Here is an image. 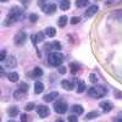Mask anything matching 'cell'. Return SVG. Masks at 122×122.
<instances>
[{
    "mask_svg": "<svg viewBox=\"0 0 122 122\" xmlns=\"http://www.w3.org/2000/svg\"><path fill=\"white\" fill-rule=\"evenodd\" d=\"M22 15V9L21 7H18V6H14L11 7V10H10V12L5 20V25L6 26H11L14 22H16L17 20L21 17Z\"/></svg>",
    "mask_w": 122,
    "mask_h": 122,
    "instance_id": "6da1fadb",
    "label": "cell"
},
{
    "mask_svg": "<svg viewBox=\"0 0 122 122\" xmlns=\"http://www.w3.org/2000/svg\"><path fill=\"white\" fill-rule=\"evenodd\" d=\"M88 93L92 98H95V99H100V98H103L104 95H106V89L104 87H101V86H95V87H92L89 90H88Z\"/></svg>",
    "mask_w": 122,
    "mask_h": 122,
    "instance_id": "7a4b0ae2",
    "label": "cell"
},
{
    "mask_svg": "<svg viewBox=\"0 0 122 122\" xmlns=\"http://www.w3.org/2000/svg\"><path fill=\"white\" fill-rule=\"evenodd\" d=\"M49 64L50 65H53V66H60L61 64H62V61H64V56L61 53H57V51H53V53H50L49 54Z\"/></svg>",
    "mask_w": 122,
    "mask_h": 122,
    "instance_id": "3957f363",
    "label": "cell"
},
{
    "mask_svg": "<svg viewBox=\"0 0 122 122\" xmlns=\"http://www.w3.org/2000/svg\"><path fill=\"white\" fill-rule=\"evenodd\" d=\"M54 109L57 114H65L68 109V106H67L66 103H64V101H57V103L54 104Z\"/></svg>",
    "mask_w": 122,
    "mask_h": 122,
    "instance_id": "277c9868",
    "label": "cell"
},
{
    "mask_svg": "<svg viewBox=\"0 0 122 122\" xmlns=\"http://www.w3.org/2000/svg\"><path fill=\"white\" fill-rule=\"evenodd\" d=\"M26 38H27V36H26L25 32H18V33L15 36V44L18 45V46L23 45L25 42H26Z\"/></svg>",
    "mask_w": 122,
    "mask_h": 122,
    "instance_id": "5b68a950",
    "label": "cell"
},
{
    "mask_svg": "<svg viewBox=\"0 0 122 122\" xmlns=\"http://www.w3.org/2000/svg\"><path fill=\"white\" fill-rule=\"evenodd\" d=\"M37 112H38V115H39L40 117H42V118H44V117L49 116L50 111H49V107H48V106L39 105V106H37Z\"/></svg>",
    "mask_w": 122,
    "mask_h": 122,
    "instance_id": "8992f818",
    "label": "cell"
},
{
    "mask_svg": "<svg viewBox=\"0 0 122 122\" xmlns=\"http://www.w3.org/2000/svg\"><path fill=\"white\" fill-rule=\"evenodd\" d=\"M3 62L6 65V67H9V68H14V67H16V65H17V60H16V57L15 56H7Z\"/></svg>",
    "mask_w": 122,
    "mask_h": 122,
    "instance_id": "52a82bcc",
    "label": "cell"
},
{
    "mask_svg": "<svg viewBox=\"0 0 122 122\" xmlns=\"http://www.w3.org/2000/svg\"><path fill=\"white\" fill-rule=\"evenodd\" d=\"M42 10L45 12V14H49L51 15L54 12H56V4H48V5H43Z\"/></svg>",
    "mask_w": 122,
    "mask_h": 122,
    "instance_id": "ba28073f",
    "label": "cell"
},
{
    "mask_svg": "<svg viewBox=\"0 0 122 122\" xmlns=\"http://www.w3.org/2000/svg\"><path fill=\"white\" fill-rule=\"evenodd\" d=\"M57 97H59L57 92H50V93H48L46 95H44V101H46V103H50V101H54Z\"/></svg>",
    "mask_w": 122,
    "mask_h": 122,
    "instance_id": "9c48e42d",
    "label": "cell"
},
{
    "mask_svg": "<svg viewBox=\"0 0 122 122\" xmlns=\"http://www.w3.org/2000/svg\"><path fill=\"white\" fill-rule=\"evenodd\" d=\"M61 87H62L64 89H66V90H72V89H73V87H75V83L72 82V81L64 79L62 82H61Z\"/></svg>",
    "mask_w": 122,
    "mask_h": 122,
    "instance_id": "30bf717a",
    "label": "cell"
},
{
    "mask_svg": "<svg viewBox=\"0 0 122 122\" xmlns=\"http://www.w3.org/2000/svg\"><path fill=\"white\" fill-rule=\"evenodd\" d=\"M30 39H32L33 44H37V43H40L44 40V34L43 33H38V34H33L30 36Z\"/></svg>",
    "mask_w": 122,
    "mask_h": 122,
    "instance_id": "8fae6325",
    "label": "cell"
},
{
    "mask_svg": "<svg viewBox=\"0 0 122 122\" xmlns=\"http://www.w3.org/2000/svg\"><path fill=\"white\" fill-rule=\"evenodd\" d=\"M98 10H99V7H98L97 5H92V6L87 10L86 16H87V17H92V16H94V15L98 12Z\"/></svg>",
    "mask_w": 122,
    "mask_h": 122,
    "instance_id": "7c38bea8",
    "label": "cell"
},
{
    "mask_svg": "<svg viewBox=\"0 0 122 122\" xmlns=\"http://www.w3.org/2000/svg\"><path fill=\"white\" fill-rule=\"evenodd\" d=\"M99 105H100L101 109L105 111V112H109V111H111V110H112V107H114L112 104H111V103H107V101H101Z\"/></svg>",
    "mask_w": 122,
    "mask_h": 122,
    "instance_id": "4fadbf2b",
    "label": "cell"
},
{
    "mask_svg": "<svg viewBox=\"0 0 122 122\" xmlns=\"http://www.w3.org/2000/svg\"><path fill=\"white\" fill-rule=\"evenodd\" d=\"M43 90H44L43 83L42 82H36V84H34V92H36V94H40Z\"/></svg>",
    "mask_w": 122,
    "mask_h": 122,
    "instance_id": "5bb4252c",
    "label": "cell"
},
{
    "mask_svg": "<svg viewBox=\"0 0 122 122\" xmlns=\"http://www.w3.org/2000/svg\"><path fill=\"white\" fill-rule=\"evenodd\" d=\"M45 49H49V50H51V49H56V50H60L61 49V45L59 42H53L51 44H48L45 45Z\"/></svg>",
    "mask_w": 122,
    "mask_h": 122,
    "instance_id": "9a60e30c",
    "label": "cell"
},
{
    "mask_svg": "<svg viewBox=\"0 0 122 122\" xmlns=\"http://www.w3.org/2000/svg\"><path fill=\"white\" fill-rule=\"evenodd\" d=\"M45 34L48 36V37H55L56 36V29L55 28H53V27H48L46 29H45Z\"/></svg>",
    "mask_w": 122,
    "mask_h": 122,
    "instance_id": "2e32d148",
    "label": "cell"
},
{
    "mask_svg": "<svg viewBox=\"0 0 122 122\" xmlns=\"http://www.w3.org/2000/svg\"><path fill=\"white\" fill-rule=\"evenodd\" d=\"M7 78H9V81H11V82L16 83L17 81H18V75H17V72H10L7 75Z\"/></svg>",
    "mask_w": 122,
    "mask_h": 122,
    "instance_id": "e0dca14e",
    "label": "cell"
},
{
    "mask_svg": "<svg viewBox=\"0 0 122 122\" xmlns=\"http://www.w3.org/2000/svg\"><path fill=\"white\" fill-rule=\"evenodd\" d=\"M72 111L75 114L77 115H82L83 114V106H81V105H73L72 106Z\"/></svg>",
    "mask_w": 122,
    "mask_h": 122,
    "instance_id": "ac0fdd59",
    "label": "cell"
},
{
    "mask_svg": "<svg viewBox=\"0 0 122 122\" xmlns=\"http://www.w3.org/2000/svg\"><path fill=\"white\" fill-rule=\"evenodd\" d=\"M70 1L68 0H62V1L60 3V9L61 10H64V11H66V10H68L70 9Z\"/></svg>",
    "mask_w": 122,
    "mask_h": 122,
    "instance_id": "d6986e66",
    "label": "cell"
},
{
    "mask_svg": "<svg viewBox=\"0 0 122 122\" xmlns=\"http://www.w3.org/2000/svg\"><path fill=\"white\" fill-rule=\"evenodd\" d=\"M78 70H79V66L77 64H75V62H71L70 64V71H71V73L76 75L78 72Z\"/></svg>",
    "mask_w": 122,
    "mask_h": 122,
    "instance_id": "ffe728a7",
    "label": "cell"
},
{
    "mask_svg": "<svg viewBox=\"0 0 122 122\" xmlns=\"http://www.w3.org/2000/svg\"><path fill=\"white\" fill-rule=\"evenodd\" d=\"M84 90H86V82H84V81H78L77 92H78V93H83Z\"/></svg>",
    "mask_w": 122,
    "mask_h": 122,
    "instance_id": "44dd1931",
    "label": "cell"
},
{
    "mask_svg": "<svg viewBox=\"0 0 122 122\" xmlns=\"http://www.w3.org/2000/svg\"><path fill=\"white\" fill-rule=\"evenodd\" d=\"M67 21H68V18H67V16H61L60 18H59V27H65L66 26V23H67Z\"/></svg>",
    "mask_w": 122,
    "mask_h": 122,
    "instance_id": "7402d4cb",
    "label": "cell"
},
{
    "mask_svg": "<svg viewBox=\"0 0 122 122\" xmlns=\"http://www.w3.org/2000/svg\"><path fill=\"white\" fill-rule=\"evenodd\" d=\"M7 114L11 116V117H14V116H16V115L18 114V109H17L16 106H11V107L7 110Z\"/></svg>",
    "mask_w": 122,
    "mask_h": 122,
    "instance_id": "603a6c76",
    "label": "cell"
},
{
    "mask_svg": "<svg viewBox=\"0 0 122 122\" xmlns=\"http://www.w3.org/2000/svg\"><path fill=\"white\" fill-rule=\"evenodd\" d=\"M42 75H43V71H42L40 67H36L33 70V72H32V76H34V77H40Z\"/></svg>",
    "mask_w": 122,
    "mask_h": 122,
    "instance_id": "cb8c5ba5",
    "label": "cell"
},
{
    "mask_svg": "<svg viewBox=\"0 0 122 122\" xmlns=\"http://www.w3.org/2000/svg\"><path fill=\"white\" fill-rule=\"evenodd\" d=\"M88 3H89V0H76V5L78 7H84L88 5Z\"/></svg>",
    "mask_w": 122,
    "mask_h": 122,
    "instance_id": "d4e9b609",
    "label": "cell"
},
{
    "mask_svg": "<svg viewBox=\"0 0 122 122\" xmlns=\"http://www.w3.org/2000/svg\"><path fill=\"white\" fill-rule=\"evenodd\" d=\"M98 116H99V112H97V111H92V112L86 115V120H92V118H95Z\"/></svg>",
    "mask_w": 122,
    "mask_h": 122,
    "instance_id": "484cf974",
    "label": "cell"
},
{
    "mask_svg": "<svg viewBox=\"0 0 122 122\" xmlns=\"http://www.w3.org/2000/svg\"><path fill=\"white\" fill-rule=\"evenodd\" d=\"M25 94H26L25 92H22L21 89H17L15 93H14V97H15L16 99H21L22 97H25Z\"/></svg>",
    "mask_w": 122,
    "mask_h": 122,
    "instance_id": "4316f807",
    "label": "cell"
},
{
    "mask_svg": "<svg viewBox=\"0 0 122 122\" xmlns=\"http://www.w3.org/2000/svg\"><path fill=\"white\" fill-rule=\"evenodd\" d=\"M89 81H90L92 83H97V82H98V78H97L95 73H90V75H89Z\"/></svg>",
    "mask_w": 122,
    "mask_h": 122,
    "instance_id": "83f0119b",
    "label": "cell"
},
{
    "mask_svg": "<svg viewBox=\"0 0 122 122\" xmlns=\"http://www.w3.org/2000/svg\"><path fill=\"white\" fill-rule=\"evenodd\" d=\"M34 107H36V105H34L33 103H28V104L25 106V109H26L27 111H32V110H34Z\"/></svg>",
    "mask_w": 122,
    "mask_h": 122,
    "instance_id": "f1b7e54d",
    "label": "cell"
},
{
    "mask_svg": "<svg viewBox=\"0 0 122 122\" xmlns=\"http://www.w3.org/2000/svg\"><path fill=\"white\" fill-rule=\"evenodd\" d=\"M18 89H21L22 92L27 93V90H28V84H27V83H21V84H20V88H18Z\"/></svg>",
    "mask_w": 122,
    "mask_h": 122,
    "instance_id": "f546056e",
    "label": "cell"
},
{
    "mask_svg": "<svg viewBox=\"0 0 122 122\" xmlns=\"http://www.w3.org/2000/svg\"><path fill=\"white\" fill-rule=\"evenodd\" d=\"M29 21L30 22H37L38 21V16L36 14H30L29 15Z\"/></svg>",
    "mask_w": 122,
    "mask_h": 122,
    "instance_id": "4dcf8cb0",
    "label": "cell"
},
{
    "mask_svg": "<svg viewBox=\"0 0 122 122\" xmlns=\"http://www.w3.org/2000/svg\"><path fill=\"white\" fill-rule=\"evenodd\" d=\"M79 21H81V18L78 16H73L72 18H71V23H72V25H77Z\"/></svg>",
    "mask_w": 122,
    "mask_h": 122,
    "instance_id": "1f68e13d",
    "label": "cell"
},
{
    "mask_svg": "<svg viewBox=\"0 0 122 122\" xmlns=\"http://www.w3.org/2000/svg\"><path fill=\"white\" fill-rule=\"evenodd\" d=\"M68 122H78L77 116H75V115H71V116H68Z\"/></svg>",
    "mask_w": 122,
    "mask_h": 122,
    "instance_id": "d6a6232c",
    "label": "cell"
},
{
    "mask_svg": "<svg viewBox=\"0 0 122 122\" xmlns=\"http://www.w3.org/2000/svg\"><path fill=\"white\" fill-rule=\"evenodd\" d=\"M6 57H7L6 56V51L5 50H1V53H0V61H4Z\"/></svg>",
    "mask_w": 122,
    "mask_h": 122,
    "instance_id": "836d02e7",
    "label": "cell"
},
{
    "mask_svg": "<svg viewBox=\"0 0 122 122\" xmlns=\"http://www.w3.org/2000/svg\"><path fill=\"white\" fill-rule=\"evenodd\" d=\"M59 73H60V75L66 73V67H65V66H60V67H59Z\"/></svg>",
    "mask_w": 122,
    "mask_h": 122,
    "instance_id": "e575fe53",
    "label": "cell"
},
{
    "mask_svg": "<svg viewBox=\"0 0 122 122\" xmlns=\"http://www.w3.org/2000/svg\"><path fill=\"white\" fill-rule=\"evenodd\" d=\"M21 121H22V122H27V116H26V114H22V115H21Z\"/></svg>",
    "mask_w": 122,
    "mask_h": 122,
    "instance_id": "d590c367",
    "label": "cell"
},
{
    "mask_svg": "<svg viewBox=\"0 0 122 122\" xmlns=\"http://www.w3.org/2000/svg\"><path fill=\"white\" fill-rule=\"evenodd\" d=\"M115 97H118V98H121V97H122V93H120V92H115Z\"/></svg>",
    "mask_w": 122,
    "mask_h": 122,
    "instance_id": "8d00e7d4",
    "label": "cell"
},
{
    "mask_svg": "<svg viewBox=\"0 0 122 122\" xmlns=\"http://www.w3.org/2000/svg\"><path fill=\"white\" fill-rule=\"evenodd\" d=\"M56 122H65V121H64V120H57Z\"/></svg>",
    "mask_w": 122,
    "mask_h": 122,
    "instance_id": "74e56055",
    "label": "cell"
},
{
    "mask_svg": "<svg viewBox=\"0 0 122 122\" xmlns=\"http://www.w3.org/2000/svg\"><path fill=\"white\" fill-rule=\"evenodd\" d=\"M117 122H122V118H118V120H117Z\"/></svg>",
    "mask_w": 122,
    "mask_h": 122,
    "instance_id": "f35d334b",
    "label": "cell"
},
{
    "mask_svg": "<svg viewBox=\"0 0 122 122\" xmlns=\"http://www.w3.org/2000/svg\"><path fill=\"white\" fill-rule=\"evenodd\" d=\"M5 1H7V0H1V3H5Z\"/></svg>",
    "mask_w": 122,
    "mask_h": 122,
    "instance_id": "ab89813d",
    "label": "cell"
},
{
    "mask_svg": "<svg viewBox=\"0 0 122 122\" xmlns=\"http://www.w3.org/2000/svg\"><path fill=\"white\" fill-rule=\"evenodd\" d=\"M7 122H15V121H12V120H11V121H7Z\"/></svg>",
    "mask_w": 122,
    "mask_h": 122,
    "instance_id": "60d3db41",
    "label": "cell"
},
{
    "mask_svg": "<svg viewBox=\"0 0 122 122\" xmlns=\"http://www.w3.org/2000/svg\"><path fill=\"white\" fill-rule=\"evenodd\" d=\"M120 116H122V112H120Z\"/></svg>",
    "mask_w": 122,
    "mask_h": 122,
    "instance_id": "b9f144b4",
    "label": "cell"
}]
</instances>
